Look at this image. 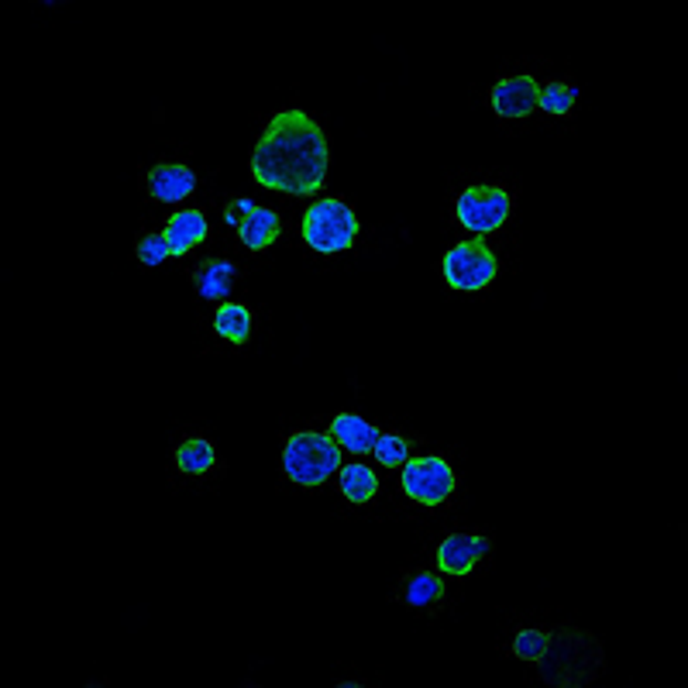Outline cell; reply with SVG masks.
<instances>
[{"label":"cell","mask_w":688,"mask_h":688,"mask_svg":"<svg viewBox=\"0 0 688 688\" xmlns=\"http://www.w3.org/2000/svg\"><path fill=\"white\" fill-rule=\"evenodd\" d=\"M327 166L324 128L306 111H279L252 152L256 183L290 197H317L327 183Z\"/></svg>","instance_id":"cell-1"},{"label":"cell","mask_w":688,"mask_h":688,"mask_svg":"<svg viewBox=\"0 0 688 688\" xmlns=\"http://www.w3.org/2000/svg\"><path fill=\"white\" fill-rule=\"evenodd\" d=\"M283 468H286L290 482H296L303 489H317L341 468V448L327 434L300 430L283 448Z\"/></svg>","instance_id":"cell-2"},{"label":"cell","mask_w":688,"mask_h":688,"mask_svg":"<svg viewBox=\"0 0 688 688\" xmlns=\"http://www.w3.org/2000/svg\"><path fill=\"white\" fill-rule=\"evenodd\" d=\"M303 241L321 256H337L348 252L358 241V217L344 200H317L314 207H306L303 213Z\"/></svg>","instance_id":"cell-3"},{"label":"cell","mask_w":688,"mask_h":688,"mask_svg":"<svg viewBox=\"0 0 688 688\" xmlns=\"http://www.w3.org/2000/svg\"><path fill=\"white\" fill-rule=\"evenodd\" d=\"M441 269H445V283L451 290H458V293H479V290H486L492 279H496L499 262L492 256V248L482 238H476V241L455 244L451 252L445 256Z\"/></svg>","instance_id":"cell-4"},{"label":"cell","mask_w":688,"mask_h":688,"mask_svg":"<svg viewBox=\"0 0 688 688\" xmlns=\"http://www.w3.org/2000/svg\"><path fill=\"white\" fill-rule=\"evenodd\" d=\"M403 492L420 507H441L451 499L458 479L451 472V465L437 455H424V458H406L403 465Z\"/></svg>","instance_id":"cell-5"},{"label":"cell","mask_w":688,"mask_h":688,"mask_svg":"<svg viewBox=\"0 0 688 688\" xmlns=\"http://www.w3.org/2000/svg\"><path fill=\"white\" fill-rule=\"evenodd\" d=\"M510 207H513L510 194L499 190V186H468L455 204V217L465 231L482 238V234H492L507 225Z\"/></svg>","instance_id":"cell-6"},{"label":"cell","mask_w":688,"mask_h":688,"mask_svg":"<svg viewBox=\"0 0 688 688\" xmlns=\"http://www.w3.org/2000/svg\"><path fill=\"white\" fill-rule=\"evenodd\" d=\"M489 101H492L496 117H503V121H520V117H527L530 111L538 107V101H541V86H538L534 76H507V80H499V83L489 90Z\"/></svg>","instance_id":"cell-7"},{"label":"cell","mask_w":688,"mask_h":688,"mask_svg":"<svg viewBox=\"0 0 688 688\" xmlns=\"http://www.w3.org/2000/svg\"><path fill=\"white\" fill-rule=\"evenodd\" d=\"M492 551V541L482 534H451L437 548V569L445 575H468Z\"/></svg>","instance_id":"cell-8"},{"label":"cell","mask_w":688,"mask_h":688,"mask_svg":"<svg viewBox=\"0 0 688 688\" xmlns=\"http://www.w3.org/2000/svg\"><path fill=\"white\" fill-rule=\"evenodd\" d=\"M163 234L169 241V252L176 259H183V256H190L194 248L210 234V228H207V217L200 210H176L166 221Z\"/></svg>","instance_id":"cell-9"},{"label":"cell","mask_w":688,"mask_h":688,"mask_svg":"<svg viewBox=\"0 0 688 688\" xmlns=\"http://www.w3.org/2000/svg\"><path fill=\"white\" fill-rule=\"evenodd\" d=\"M194 190H197V176L179 163H163L148 173V194L163 204H179Z\"/></svg>","instance_id":"cell-10"},{"label":"cell","mask_w":688,"mask_h":688,"mask_svg":"<svg viewBox=\"0 0 688 688\" xmlns=\"http://www.w3.org/2000/svg\"><path fill=\"white\" fill-rule=\"evenodd\" d=\"M279 234H283V221H279V213L272 207H252L248 213H241L238 221V238L244 248H252V252H262L269 248Z\"/></svg>","instance_id":"cell-11"},{"label":"cell","mask_w":688,"mask_h":688,"mask_svg":"<svg viewBox=\"0 0 688 688\" xmlns=\"http://www.w3.org/2000/svg\"><path fill=\"white\" fill-rule=\"evenodd\" d=\"M331 437L337 441V448H344V451H352V455H372L375 441H379V430H375L358 414H337L331 420Z\"/></svg>","instance_id":"cell-12"},{"label":"cell","mask_w":688,"mask_h":688,"mask_svg":"<svg viewBox=\"0 0 688 688\" xmlns=\"http://www.w3.org/2000/svg\"><path fill=\"white\" fill-rule=\"evenodd\" d=\"M238 283V265L228 262V259H213V262H204L197 272H194V286L204 300H225Z\"/></svg>","instance_id":"cell-13"},{"label":"cell","mask_w":688,"mask_h":688,"mask_svg":"<svg viewBox=\"0 0 688 688\" xmlns=\"http://www.w3.org/2000/svg\"><path fill=\"white\" fill-rule=\"evenodd\" d=\"M337 486H341L344 499H348V503H355V507L372 503L375 492H379V479H375V472H372L368 465H362V461H355V465H344V468H341V479H337Z\"/></svg>","instance_id":"cell-14"},{"label":"cell","mask_w":688,"mask_h":688,"mask_svg":"<svg viewBox=\"0 0 688 688\" xmlns=\"http://www.w3.org/2000/svg\"><path fill=\"white\" fill-rule=\"evenodd\" d=\"M213 331L231 344H241L252 334V310L244 303H221L213 314Z\"/></svg>","instance_id":"cell-15"},{"label":"cell","mask_w":688,"mask_h":688,"mask_svg":"<svg viewBox=\"0 0 688 688\" xmlns=\"http://www.w3.org/2000/svg\"><path fill=\"white\" fill-rule=\"evenodd\" d=\"M213 461H217L213 445L204 441V437H190V441H183L176 448V468H179V472H186V476H204V472H210Z\"/></svg>","instance_id":"cell-16"},{"label":"cell","mask_w":688,"mask_h":688,"mask_svg":"<svg viewBox=\"0 0 688 688\" xmlns=\"http://www.w3.org/2000/svg\"><path fill=\"white\" fill-rule=\"evenodd\" d=\"M399 596H403L406 606L424 609V606L441 603V596H445V582L437 578V575H430V572H417V575L406 578V585H403Z\"/></svg>","instance_id":"cell-17"},{"label":"cell","mask_w":688,"mask_h":688,"mask_svg":"<svg viewBox=\"0 0 688 688\" xmlns=\"http://www.w3.org/2000/svg\"><path fill=\"white\" fill-rule=\"evenodd\" d=\"M538 104L554 117H565L575 107V86L572 83H548V86H541Z\"/></svg>","instance_id":"cell-18"},{"label":"cell","mask_w":688,"mask_h":688,"mask_svg":"<svg viewBox=\"0 0 688 688\" xmlns=\"http://www.w3.org/2000/svg\"><path fill=\"white\" fill-rule=\"evenodd\" d=\"M372 455L379 458V465H386V468H399V465H406V458H410V445H406L399 434H379Z\"/></svg>","instance_id":"cell-19"},{"label":"cell","mask_w":688,"mask_h":688,"mask_svg":"<svg viewBox=\"0 0 688 688\" xmlns=\"http://www.w3.org/2000/svg\"><path fill=\"white\" fill-rule=\"evenodd\" d=\"M548 644H551L548 634H541V630H523L513 640V654H517L520 661H541L544 654H548Z\"/></svg>","instance_id":"cell-20"},{"label":"cell","mask_w":688,"mask_h":688,"mask_svg":"<svg viewBox=\"0 0 688 688\" xmlns=\"http://www.w3.org/2000/svg\"><path fill=\"white\" fill-rule=\"evenodd\" d=\"M135 256H138V262L142 265H163L173 252H169V241H166V234H145L138 244H135Z\"/></svg>","instance_id":"cell-21"}]
</instances>
